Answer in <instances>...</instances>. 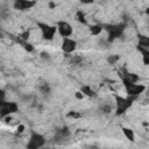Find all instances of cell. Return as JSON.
Wrapping results in <instances>:
<instances>
[{
    "instance_id": "obj_1",
    "label": "cell",
    "mask_w": 149,
    "mask_h": 149,
    "mask_svg": "<svg viewBox=\"0 0 149 149\" xmlns=\"http://www.w3.org/2000/svg\"><path fill=\"white\" fill-rule=\"evenodd\" d=\"M122 81H123V85H125V88H126V93L128 94V97L135 98V97L140 95L141 93H143L144 90H146V86L142 85V84L130 83V81L125 80V79H122Z\"/></svg>"
},
{
    "instance_id": "obj_2",
    "label": "cell",
    "mask_w": 149,
    "mask_h": 149,
    "mask_svg": "<svg viewBox=\"0 0 149 149\" xmlns=\"http://www.w3.org/2000/svg\"><path fill=\"white\" fill-rule=\"evenodd\" d=\"M135 98L133 97H128V98H123L120 95L115 94V105H116V115H120L122 113H125L133 104V100Z\"/></svg>"
},
{
    "instance_id": "obj_3",
    "label": "cell",
    "mask_w": 149,
    "mask_h": 149,
    "mask_svg": "<svg viewBox=\"0 0 149 149\" xmlns=\"http://www.w3.org/2000/svg\"><path fill=\"white\" fill-rule=\"evenodd\" d=\"M44 144H45L44 136L38 133H33L27 143V149H41Z\"/></svg>"
},
{
    "instance_id": "obj_4",
    "label": "cell",
    "mask_w": 149,
    "mask_h": 149,
    "mask_svg": "<svg viewBox=\"0 0 149 149\" xmlns=\"http://www.w3.org/2000/svg\"><path fill=\"white\" fill-rule=\"evenodd\" d=\"M37 26L40 27V29L42 31V37L44 40L50 41V40L54 38V36H55V34L57 31V27L56 26H50L48 23H41V22H38Z\"/></svg>"
},
{
    "instance_id": "obj_5",
    "label": "cell",
    "mask_w": 149,
    "mask_h": 149,
    "mask_svg": "<svg viewBox=\"0 0 149 149\" xmlns=\"http://www.w3.org/2000/svg\"><path fill=\"white\" fill-rule=\"evenodd\" d=\"M56 27H57L58 34H59L63 38L70 37V36L72 35V33H73L72 26H71L69 22H66V21H58L57 24H56Z\"/></svg>"
},
{
    "instance_id": "obj_6",
    "label": "cell",
    "mask_w": 149,
    "mask_h": 149,
    "mask_svg": "<svg viewBox=\"0 0 149 149\" xmlns=\"http://www.w3.org/2000/svg\"><path fill=\"white\" fill-rule=\"evenodd\" d=\"M107 31H108V42L113 41L114 38L116 37H120L125 30V24H113V26H109L108 28H106Z\"/></svg>"
},
{
    "instance_id": "obj_7",
    "label": "cell",
    "mask_w": 149,
    "mask_h": 149,
    "mask_svg": "<svg viewBox=\"0 0 149 149\" xmlns=\"http://www.w3.org/2000/svg\"><path fill=\"white\" fill-rule=\"evenodd\" d=\"M19 107L15 102H6V101H1V118L3 119L6 115H9L12 113L17 112Z\"/></svg>"
},
{
    "instance_id": "obj_8",
    "label": "cell",
    "mask_w": 149,
    "mask_h": 149,
    "mask_svg": "<svg viewBox=\"0 0 149 149\" xmlns=\"http://www.w3.org/2000/svg\"><path fill=\"white\" fill-rule=\"evenodd\" d=\"M77 48V42L70 37L68 38H63V42H62V50L65 52V54H72Z\"/></svg>"
},
{
    "instance_id": "obj_9",
    "label": "cell",
    "mask_w": 149,
    "mask_h": 149,
    "mask_svg": "<svg viewBox=\"0 0 149 149\" xmlns=\"http://www.w3.org/2000/svg\"><path fill=\"white\" fill-rule=\"evenodd\" d=\"M36 3L34 1H27V0H17L14 2V8L20 9V10H26L31 7H34Z\"/></svg>"
},
{
    "instance_id": "obj_10",
    "label": "cell",
    "mask_w": 149,
    "mask_h": 149,
    "mask_svg": "<svg viewBox=\"0 0 149 149\" xmlns=\"http://www.w3.org/2000/svg\"><path fill=\"white\" fill-rule=\"evenodd\" d=\"M122 133H123V135L126 136V139L129 140L130 142H133V141L135 140V134H134V132H133L130 128L122 127Z\"/></svg>"
},
{
    "instance_id": "obj_11",
    "label": "cell",
    "mask_w": 149,
    "mask_h": 149,
    "mask_svg": "<svg viewBox=\"0 0 149 149\" xmlns=\"http://www.w3.org/2000/svg\"><path fill=\"white\" fill-rule=\"evenodd\" d=\"M139 47L149 49V37L144 36V35H140L139 36Z\"/></svg>"
},
{
    "instance_id": "obj_12",
    "label": "cell",
    "mask_w": 149,
    "mask_h": 149,
    "mask_svg": "<svg viewBox=\"0 0 149 149\" xmlns=\"http://www.w3.org/2000/svg\"><path fill=\"white\" fill-rule=\"evenodd\" d=\"M139 51L142 54V61H143L144 65H149V49L139 47Z\"/></svg>"
},
{
    "instance_id": "obj_13",
    "label": "cell",
    "mask_w": 149,
    "mask_h": 149,
    "mask_svg": "<svg viewBox=\"0 0 149 149\" xmlns=\"http://www.w3.org/2000/svg\"><path fill=\"white\" fill-rule=\"evenodd\" d=\"M102 26H99V24H93L90 27V33L92 35H99L101 31H102Z\"/></svg>"
},
{
    "instance_id": "obj_14",
    "label": "cell",
    "mask_w": 149,
    "mask_h": 149,
    "mask_svg": "<svg viewBox=\"0 0 149 149\" xmlns=\"http://www.w3.org/2000/svg\"><path fill=\"white\" fill-rule=\"evenodd\" d=\"M81 92H83L84 95H87V97H93L94 95V91L88 85H84L81 87Z\"/></svg>"
},
{
    "instance_id": "obj_15",
    "label": "cell",
    "mask_w": 149,
    "mask_h": 149,
    "mask_svg": "<svg viewBox=\"0 0 149 149\" xmlns=\"http://www.w3.org/2000/svg\"><path fill=\"white\" fill-rule=\"evenodd\" d=\"M76 19H77L79 22H81V23H86L85 15H84V13H83V12H80V10H78V12L76 13Z\"/></svg>"
},
{
    "instance_id": "obj_16",
    "label": "cell",
    "mask_w": 149,
    "mask_h": 149,
    "mask_svg": "<svg viewBox=\"0 0 149 149\" xmlns=\"http://www.w3.org/2000/svg\"><path fill=\"white\" fill-rule=\"evenodd\" d=\"M119 59H120L119 55H112V56H109V57H108V59H107V61H108V63H109V64H115Z\"/></svg>"
},
{
    "instance_id": "obj_17",
    "label": "cell",
    "mask_w": 149,
    "mask_h": 149,
    "mask_svg": "<svg viewBox=\"0 0 149 149\" xmlns=\"http://www.w3.org/2000/svg\"><path fill=\"white\" fill-rule=\"evenodd\" d=\"M40 90H41L42 93H49L50 92V86L48 84H42L40 86Z\"/></svg>"
},
{
    "instance_id": "obj_18",
    "label": "cell",
    "mask_w": 149,
    "mask_h": 149,
    "mask_svg": "<svg viewBox=\"0 0 149 149\" xmlns=\"http://www.w3.org/2000/svg\"><path fill=\"white\" fill-rule=\"evenodd\" d=\"M68 116L69 118H72V119H79V118H81V114L79 112H69L68 113Z\"/></svg>"
},
{
    "instance_id": "obj_19",
    "label": "cell",
    "mask_w": 149,
    "mask_h": 149,
    "mask_svg": "<svg viewBox=\"0 0 149 149\" xmlns=\"http://www.w3.org/2000/svg\"><path fill=\"white\" fill-rule=\"evenodd\" d=\"M81 62H83V58H81L80 56H73V57H72V63H73L74 65H79Z\"/></svg>"
},
{
    "instance_id": "obj_20",
    "label": "cell",
    "mask_w": 149,
    "mask_h": 149,
    "mask_svg": "<svg viewBox=\"0 0 149 149\" xmlns=\"http://www.w3.org/2000/svg\"><path fill=\"white\" fill-rule=\"evenodd\" d=\"M101 111H102L104 113L108 114V113H111V112H112V107H111L109 105H105V106H102V107H101Z\"/></svg>"
},
{
    "instance_id": "obj_21",
    "label": "cell",
    "mask_w": 149,
    "mask_h": 149,
    "mask_svg": "<svg viewBox=\"0 0 149 149\" xmlns=\"http://www.w3.org/2000/svg\"><path fill=\"white\" fill-rule=\"evenodd\" d=\"M84 94H83V92L81 91H78V92H76L74 93V98L76 99H78V100H81V99H84Z\"/></svg>"
},
{
    "instance_id": "obj_22",
    "label": "cell",
    "mask_w": 149,
    "mask_h": 149,
    "mask_svg": "<svg viewBox=\"0 0 149 149\" xmlns=\"http://www.w3.org/2000/svg\"><path fill=\"white\" fill-rule=\"evenodd\" d=\"M23 130H24V126H23V125H19V126L16 127V132H17L19 134L23 133Z\"/></svg>"
},
{
    "instance_id": "obj_23",
    "label": "cell",
    "mask_w": 149,
    "mask_h": 149,
    "mask_svg": "<svg viewBox=\"0 0 149 149\" xmlns=\"http://www.w3.org/2000/svg\"><path fill=\"white\" fill-rule=\"evenodd\" d=\"M41 56H42V58H47V59H49V58H50L48 52H42V54H41Z\"/></svg>"
},
{
    "instance_id": "obj_24",
    "label": "cell",
    "mask_w": 149,
    "mask_h": 149,
    "mask_svg": "<svg viewBox=\"0 0 149 149\" xmlns=\"http://www.w3.org/2000/svg\"><path fill=\"white\" fill-rule=\"evenodd\" d=\"M49 7L50 8H55L56 7V3L55 2H49Z\"/></svg>"
},
{
    "instance_id": "obj_25",
    "label": "cell",
    "mask_w": 149,
    "mask_h": 149,
    "mask_svg": "<svg viewBox=\"0 0 149 149\" xmlns=\"http://www.w3.org/2000/svg\"><path fill=\"white\" fill-rule=\"evenodd\" d=\"M146 13H147V14L149 15V8H147V9H146Z\"/></svg>"
},
{
    "instance_id": "obj_26",
    "label": "cell",
    "mask_w": 149,
    "mask_h": 149,
    "mask_svg": "<svg viewBox=\"0 0 149 149\" xmlns=\"http://www.w3.org/2000/svg\"><path fill=\"white\" fill-rule=\"evenodd\" d=\"M148 98H149V88H148Z\"/></svg>"
}]
</instances>
